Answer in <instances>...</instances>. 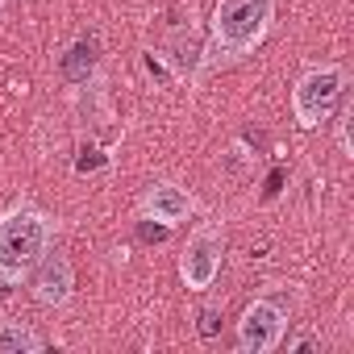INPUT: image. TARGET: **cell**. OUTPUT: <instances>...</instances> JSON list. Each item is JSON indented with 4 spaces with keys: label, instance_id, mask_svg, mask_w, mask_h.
Returning <instances> with one entry per match:
<instances>
[{
    "label": "cell",
    "instance_id": "obj_12",
    "mask_svg": "<svg viewBox=\"0 0 354 354\" xmlns=\"http://www.w3.org/2000/svg\"><path fill=\"white\" fill-rule=\"evenodd\" d=\"M313 346H317V342H313V337H296V342H292V346H288V350H313Z\"/></svg>",
    "mask_w": 354,
    "mask_h": 354
},
{
    "label": "cell",
    "instance_id": "obj_6",
    "mask_svg": "<svg viewBox=\"0 0 354 354\" xmlns=\"http://www.w3.org/2000/svg\"><path fill=\"white\" fill-rule=\"evenodd\" d=\"M30 279V296L42 304V308H59V304H67L71 300V288H75V271H71V259L67 254H42L38 263H34V271L26 275Z\"/></svg>",
    "mask_w": 354,
    "mask_h": 354
},
{
    "label": "cell",
    "instance_id": "obj_1",
    "mask_svg": "<svg viewBox=\"0 0 354 354\" xmlns=\"http://www.w3.org/2000/svg\"><path fill=\"white\" fill-rule=\"evenodd\" d=\"M55 242V217L34 205L0 213V288H17Z\"/></svg>",
    "mask_w": 354,
    "mask_h": 354
},
{
    "label": "cell",
    "instance_id": "obj_10",
    "mask_svg": "<svg viewBox=\"0 0 354 354\" xmlns=\"http://www.w3.org/2000/svg\"><path fill=\"white\" fill-rule=\"evenodd\" d=\"M337 146L350 154V109H342V117H337Z\"/></svg>",
    "mask_w": 354,
    "mask_h": 354
},
{
    "label": "cell",
    "instance_id": "obj_4",
    "mask_svg": "<svg viewBox=\"0 0 354 354\" xmlns=\"http://www.w3.org/2000/svg\"><path fill=\"white\" fill-rule=\"evenodd\" d=\"M221 259H225V234H221V225H201V230H192V238H188V246L180 254V279L192 292H205L221 275Z\"/></svg>",
    "mask_w": 354,
    "mask_h": 354
},
{
    "label": "cell",
    "instance_id": "obj_9",
    "mask_svg": "<svg viewBox=\"0 0 354 354\" xmlns=\"http://www.w3.org/2000/svg\"><path fill=\"white\" fill-rule=\"evenodd\" d=\"M92 63H96L92 42H75V46H71V55L63 59V75H67L71 84H84V80L92 75Z\"/></svg>",
    "mask_w": 354,
    "mask_h": 354
},
{
    "label": "cell",
    "instance_id": "obj_3",
    "mask_svg": "<svg viewBox=\"0 0 354 354\" xmlns=\"http://www.w3.org/2000/svg\"><path fill=\"white\" fill-rule=\"evenodd\" d=\"M346 96V67L337 63H321V67H308L296 88H292V113H296V125L300 129H317L321 121L333 117V109L342 104Z\"/></svg>",
    "mask_w": 354,
    "mask_h": 354
},
{
    "label": "cell",
    "instance_id": "obj_8",
    "mask_svg": "<svg viewBox=\"0 0 354 354\" xmlns=\"http://www.w3.org/2000/svg\"><path fill=\"white\" fill-rule=\"evenodd\" d=\"M42 350V337L21 325V321H5L0 325V354H38Z\"/></svg>",
    "mask_w": 354,
    "mask_h": 354
},
{
    "label": "cell",
    "instance_id": "obj_5",
    "mask_svg": "<svg viewBox=\"0 0 354 354\" xmlns=\"http://www.w3.org/2000/svg\"><path fill=\"white\" fill-rule=\"evenodd\" d=\"M288 333V317L279 304L271 300H254L246 304L242 321H238V350L242 354H271Z\"/></svg>",
    "mask_w": 354,
    "mask_h": 354
},
{
    "label": "cell",
    "instance_id": "obj_11",
    "mask_svg": "<svg viewBox=\"0 0 354 354\" xmlns=\"http://www.w3.org/2000/svg\"><path fill=\"white\" fill-rule=\"evenodd\" d=\"M201 321H205V325H201V333H205V337H213V329H217V325H213V321H217V313H213V308H209V313H205V317H201Z\"/></svg>",
    "mask_w": 354,
    "mask_h": 354
},
{
    "label": "cell",
    "instance_id": "obj_2",
    "mask_svg": "<svg viewBox=\"0 0 354 354\" xmlns=\"http://www.w3.org/2000/svg\"><path fill=\"white\" fill-rule=\"evenodd\" d=\"M271 21H275V0H217L213 21H209L213 55L221 59L250 55L271 34Z\"/></svg>",
    "mask_w": 354,
    "mask_h": 354
},
{
    "label": "cell",
    "instance_id": "obj_13",
    "mask_svg": "<svg viewBox=\"0 0 354 354\" xmlns=\"http://www.w3.org/2000/svg\"><path fill=\"white\" fill-rule=\"evenodd\" d=\"M0 9H5V0H0Z\"/></svg>",
    "mask_w": 354,
    "mask_h": 354
},
{
    "label": "cell",
    "instance_id": "obj_7",
    "mask_svg": "<svg viewBox=\"0 0 354 354\" xmlns=\"http://www.w3.org/2000/svg\"><path fill=\"white\" fill-rule=\"evenodd\" d=\"M192 213H196V201H192L184 188H175V184H154V188L142 196V217H146V221H158L162 230L184 225Z\"/></svg>",
    "mask_w": 354,
    "mask_h": 354
}]
</instances>
